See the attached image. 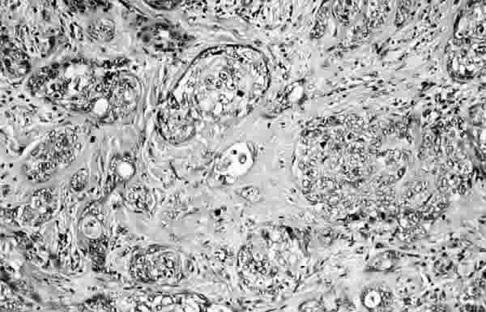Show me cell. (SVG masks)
<instances>
[{"label":"cell","mask_w":486,"mask_h":312,"mask_svg":"<svg viewBox=\"0 0 486 312\" xmlns=\"http://www.w3.org/2000/svg\"><path fill=\"white\" fill-rule=\"evenodd\" d=\"M160 133L167 142L181 144L190 139L195 132L194 124L181 113H165L159 118Z\"/></svg>","instance_id":"cell-1"},{"label":"cell","mask_w":486,"mask_h":312,"mask_svg":"<svg viewBox=\"0 0 486 312\" xmlns=\"http://www.w3.org/2000/svg\"><path fill=\"white\" fill-rule=\"evenodd\" d=\"M109 101L114 112L121 117H126L138 107L139 94L133 84L120 80L111 87Z\"/></svg>","instance_id":"cell-2"},{"label":"cell","mask_w":486,"mask_h":312,"mask_svg":"<svg viewBox=\"0 0 486 312\" xmlns=\"http://www.w3.org/2000/svg\"><path fill=\"white\" fill-rule=\"evenodd\" d=\"M58 160L55 158L50 145L45 144L34 150L27 163V170L33 179L37 181H45L52 177L57 169Z\"/></svg>","instance_id":"cell-3"},{"label":"cell","mask_w":486,"mask_h":312,"mask_svg":"<svg viewBox=\"0 0 486 312\" xmlns=\"http://www.w3.org/2000/svg\"><path fill=\"white\" fill-rule=\"evenodd\" d=\"M55 209V199L48 190H42L35 193L24 211V216L30 223H42L50 218Z\"/></svg>","instance_id":"cell-4"},{"label":"cell","mask_w":486,"mask_h":312,"mask_svg":"<svg viewBox=\"0 0 486 312\" xmlns=\"http://www.w3.org/2000/svg\"><path fill=\"white\" fill-rule=\"evenodd\" d=\"M50 147L59 163L67 162L74 154L77 135L73 131L66 129L54 133L49 139Z\"/></svg>","instance_id":"cell-5"},{"label":"cell","mask_w":486,"mask_h":312,"mask_svg":"<svg viewBox=\"0 0 486 312\" xmlns=\"http://www.w3.org/2000/svg\"><path fill=\"white\" fill-rule=\"evenodd\" d=\"M3 64L8 73L17 77L27 75L30 68L27 55L18 50H9L5 53Z\"/></svg>","instance_id":"cell-6"},{"label":"cell","mask_w":486,"mask_h":312,"mask_svg":"<svg viewBox=\"0 0 486 312\" xmlns=\"http://www.w3.org/2000/svg\"><path fill=\"white\" fill-rule=\"evenodd\" d=\"M90 34L101 41H110L115 34V27L108 20H101L90 27Z\"/></svg>","instance_id":"cell-7"},{"label":"cell","mask_w":486,"mask_h":312,"mask_svg":"<svg viewBox=\"0 0 486 312\" xmlns=\"http://www.w3.org/2000/svg\"><path fill=\"white\" fill-rule=\"evenodd\" d=\"M89 181V173L86 169H80L77 173L74 174L71 180V186L75 191L80 192L87 185Z\"/></svg>","instance_id":"cell-8"},{"label":"cell","mask_w":486,"mask_h":312,"mask_svg":"<svg viewBox=\"0 0 486 312\" xmlns=\"http://www.w3.org/2000/svg\"><path fill=\"white\" fill-rule=\"evenodd\" d=\"M84 230L85 231L86 235L92 236V237H97L100 233V226L97 221L94 218H87L84 223Z\"/></svg>","instance_id":"cell-9"},{"label":"cell","mask_w":486,"mask_h":312,"mask_svg":"<svg viewBox=\"0 0 486 312\" xmlns=\"http://www.w3.org/2000/svg\"><path fill=\"white\" fill-rule=\"evenodd\" d=\"M146 3L154 8L171 9L175 7L178 3L174 1H147Z\"/></svg>","instance_id":"cell-10"}]
</instances>
